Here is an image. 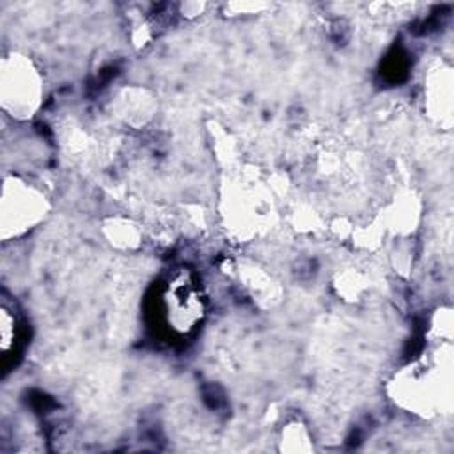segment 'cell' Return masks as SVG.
<instances>
[{"instance_id":"obj_2","label":"cell","mask_w":454,"mask_h":454,"mask_svg":"<svg viewBox=\"0 0 454 454\" xmlns=\"http://www.w3.org/2000/svg\"><path fill=\"white\" fill-rule=\"evenodd\" d=\"M44 215V200L32 190L16 183L14 177L5 181L2 195V236L4 239L30 229Z\"/></svg>"},{"instance_id":"obj_1","label":"cell","mask_w":454,"mask_h":454,"mask_svg":"<svg viewBox=\"0 0 454 454\" xmlns=\"http://www.w3.org/2000/svg\"><path fill=\"white\" fill-rule=\"evenodd\" d=\"M0 96L2 106L12 117H27L32 115L37 96H39V83L35 73L25 59L18 55L5 57L2 62V78H0Z\"/></svg>"}]
</instances>
